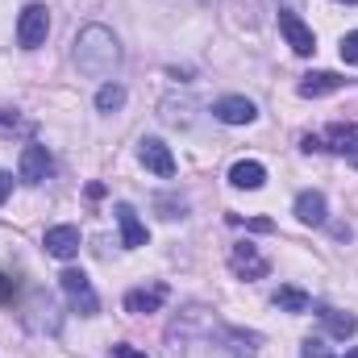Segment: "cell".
Wrapping results in <instances>:
<instances>
[{"mask_svg":"<svg viewBox=\"0 0 358 358\" xmlns=\"http://www.w3.org/2000/svg\"><path fill=\"white\" fill-rule=\"evenodd\" d=\"M17 296V279H8V275H0V304H8Z\"/></svg>","mask_w":358,"mask_h":358,"instance_id":"22","label":"cell"},{"mask_svg":"<svg viewBox=\"0 0 358 358\" xmlns=\"http://www.w3.org/2000/svg\"><path fill=\"white\" fill-rule=\"evenodd\" d=\"M213 113H217V121H225V125H250V121L259 117L255 100H246V96H221V100L213 104Z\"/></svg>","mask_w":358,"mask_h":358,"instance_id":"8","label":"cell"},{"mask_svg":"<svg viewBox=\"0 0 358 358\" xmlns=\"http://www.w3.org/2000/svg\"><path fill=\"white\" fill-rule=\"evenodd\" d=\"M59 283H63V296H67V304L80 313V317H96L100 313V300H96V292H92V279L84 271H63L59 275Z\"/></svg>","mask_w":358,"mask_h":358,"instance_id":"2","label":"cell"},{"mask_svg":"<svg viewBox=\"0 0 358 358\" xmlns=\"http://www.w3.org/2000/svg\"><path fill=\"white\" fill-rule=\"evenodd\" d=\"M163 304H167V283H150V287L125 292V313H159Z\"/></svg>","mask_w":358,"mask_h":358,"instance_id":"10","label":"cell"},{"mask_svg":"<svg viewBox=\"0 0 358 358\" xmlns=\"http://www.w3.org/2000/svg\"><path fill=\"white\" fill-rule=\"evenodd\" d=\"M317 317H321V325L334 334V338H355L358 334V317H350V313H338V308H329V304H317Z\"/></svg>","mask_w":358,"mask_h":358,"instance_id":"15","label":"cell"},{"mask_svg":"<svg viewBox=\"0 0 358 358\" xmlns=\"http://www.w3.org/2000/svg\"><path fill=\"white\" fill-rule=\"evenodd\" d=\"M279 34L287 38V46L296 50V55H313L317 50V38H313V29L296 17V13H279Z\"/></svg>","mask_w":358,"mask_h":358,"instance_id":"7","label":"cell"},{"mask_svg":"<svg viewBox=\"0 0 358 358\" xmlns=\"http://www.w3.org/2000/svg\"><path fill=\"white\" fill-rule=\"evenodd\" d=\"M229 183H234V187H242V192H259V187L267 183V167H263V163H255V159H242V163H234V167H229Z\"/></svg>","mask_w":358,"mask_h":358,"instance_id":"13","label":"cell"},{"mask_svg":"<svg viewBox=\"0 0 358 358\" xmlns=\"http://www.w3.org/2000/svg\"><path fill=\"white\" fill-rule=\"evenodd\" d=\"M296 217H300L304 225H325V217H329L325 196H321V192H300V196H296Z\"/></svg>","mask_w":358,"mask_h":358,"instance_id":"16","label":"cell"},{"mask_svg":"<svg viewBox=\"0 0 358 358\" xmlns=\"http://www.w3.org/2000/svg\"><path fill=\"white\" fill-rule=\"evenodd\" d=\"M113 358H146V355L134 350V346H113Z\"/></svg>","mask_w":358,"mask_h":358,"instance_id":"24","label":"cell"},{"mask_svg":"<svg viewBox=\"0 0 358 358\" xmlns=\"http://www.w3.org/2000/svg\"><path fill=\"white\" fill-rule=\"evenodd\" d=\"M117 225H121V246H125V250L146 246V225L138 221L134 204H117Z\"/></svg>","mask_w":358,"mask_h":358,"instance_id":"12","label":"cell"},{"mask_svg":"<svg viewBox=\"0 0 358 358\" xmlns=\"http://www.w3.org/2000/svg\"><path fill=\"white\" fill-rule=\"evenodd\" d=\"M138 159H142V167H146V171H155L159 179L176 176V155H171L159 138H142V142H138Z\"/></svg>","mask_w":358,"mask_h":358,"instance_id":"5","label":"cell"},{"mask_svg":"<svg viewBox=\"0 0 358 358\" xmlns=\"http://www.w3.org/2000/svg\"><path fill=\"white\" fill-rule=\"evenodd\" d=\"M229 271H234L238 279H263L271 267H267V259H263L250 242H242V246L229 250Z\"/></svg>","mask_w":358,"mask_h":358,"instance_id":"6","label":"cell"},{"mask_svg":"<svg viewBox=\"0 0 358 358\" xmlns=\"http://www.w3.org/2000/svg\"><path fill=\"white\" fill-rule=\"evenodd\" d=\"M50 150L46 146H38V142H29L25 150H21V179L25 183H42V179L50 176Z\"/></svg>","mask_w":358,"mask_h":358,"instance_id":"11","label":"cell"},{"mask_svg":"<svg viewBox=\"0 0 358 358\" xmlns=\"http://www.w3.org/2000/svg\"><path fill=\"white\" fill-rule=\"evenodd\" d=\"M300 355H304V358H334V350H329L321 338H308V342L300 346Z\"/></svg>","mask_w":358,"mask_h":358,"instance_id":"20","label":"cell"},{"mask_svg":"<svg viewBox=\"0 0 358 358\" xmlns=\"http://www.w3.org/2000/svg\"><path fill=\"white\" fill-rule=\"evenodd\" d=\"M342 4H358V0H342Z\"/></svg>","mask_w":358,"mask_h":358,"instance_id":"28","label":"cell"},{"mask_svg":"<svg viewBox=\"0 0 358 358\" xmlns=\"http://www.w3.org/2000/svg\"><path fill=\"white\" fill-rule=\"evenodd\" d=\"M275 308H283V313H308L313 300H308V292H300V287H279V292H275Z\"/></svg>","mask_w":358,"mask_h":358,"instance_id":"17","label":"cell"},{"mask_svg":"<svg viewBox=\"0 0 358 358\" xmlns=\"http://www.w3.org/2000/svg\"><path fill=\"white\" fill-rule=\"evenodd\" d=\"M25 325H29L34 334H59V313H55V300H50L46 292H29Z\"/></svg>","mask_w":358,"mask_h":358,"instance_id":"4","label":"cell"},{"mask_svg":"<svg viewBox=\"0 0 358 358\" xmlns=\"http://www.w3.org/2000/svg\"><path fill=\"white\" fill-rule=\"evenodd\" d=\"M46 255H55V259H76L80 255V229L76 225H55V229H46Z\"/></svg>","mask_w":358,"mask_h":358,"instance_id":"9","label":"cell"},{"mask_svg":"<svg viewBox=\"0 0 358 358\" xmlns=\"http://www.w3.org/2000/svg\"><path fill=\"white\" fill-rule=\"evenodd\" d=\"M346 358H358V346H355V350H350V355H346Z\"/></svg>","mask_w":358,"mask_h":358,"instance_id":"27","label":"cell"},{"mask_svg":"<svg viewBox=\"0 0 358 358\" xmlns=\"http://www.w3.org/2000/svg\"><path fill=\"white\" fill-rule=\"evenodd\" d=\"M338 88H346V76H338V71H313V76L300 80V96H308V100L329 96V92H338Z\"/></svg>","mask_w":358,"mask_h":358,"instance_id":"14","label":"cell"},{"mask_svg":"<svg viewBox=\"0 0 358 358\" xmlns=\"http://www.w3.org/2000/svg\"><path fill=\"white\" fill-rule=\"evenodd\" d=\"M121 104H125V88L121 84H104V88L96 92V108L100 113H117Z\"/></svg>","mask_w":358,"mask_h":358,"instance_id":"18","label":"cell"},{"mask_svg":"<svg viewBox=\"0 0 358 358\" xmlns=\"http://www.w3.org/2000/svg\"><path fill=\"white\" fill-rule=\"evenodd\" d=\"M117 63H121V46H117L113 29H104V25H84V29L76 34V67H80L84 76L104 80V76L117 71Z\"/></svg>","mask_w":358,"mask_h":358,"instance_id":"1","label":"cell"},{"mask_svg":"<svg viewBox=\"0 0 358 358\" xmlns=\"http://www.w3.org/2000/svg\"><path fill=\"white\" fill-rule=\"evenodd\" d=\"M46 34H50V13H46V4H25L21 17H17V42H21L25 50H38V46L46 42Z\"/></svg>","mask_w":358,"mask_h":358,"instance_id":"3","label":"cell"},{"mask_svg":"<svg viewBox=\"0 0 358 358\" xmlns=\"http://www.w3.org/2000/svg\"><path fill=\"white\" fill-rule=\"evenodd\" d=\"M342 59H346L350 67H358V29H355V34H346V38H342Z\"/></svg>","mask_w":358,"mask_h":358,"instance_id":"21","label":"cell"},{"mask_svg":"<svg viewBox=\"0 0 358 358\" xmlns=\"http://www.w3.org/2000/svg\"><path fill=\"white\" fill-rule=\"evenodd\" d=\"M300 146H304V150H308V155H313V150H325V142H321V138H313V134H308V138H304V142H300Z\"/></svg>","mask_w":358,"mask_h":358,"instance_id":"26","label":"cell"},{"mask_svg":"<svg viewBox=\"0 0 358 358\" xmlns=\"http://www.w3.org/2000/svg\"><path fill=\"white\" fill-rule=\"evenodd\" d=\"M225 358H255L246 334H225Z\"/></svg>","mask_w":358,"mask_h":358,"instance_id":"19","label":"cell"},{"mask_svg":"<svg viewBox=\"0 0 358 358\" xmlns=\"http://www.w3.org/2000/svg\"><path fill=\"white\" fill-rule=\"evenodd\" d=\"M246 229H250V234H271L275 221H271V217H255V221H246Z\"/></svg>","mask_w":358,"mask_h":358,"instance_id":"23","label":"cell"},{"mask_svg":"<svg viewBox=\"0 0 358 358\" xmlns=\"http://www.w3.org/2000/svg\"><path fill=\"white\" fill-rule=\"evenodd\" d=\"M8 192H13V176H8V171H0V204H4V196H8Z\"/></svg>","mask_w":358,"mask_h":358,"instance_id":"25","label":"cell"}]
</instances>
